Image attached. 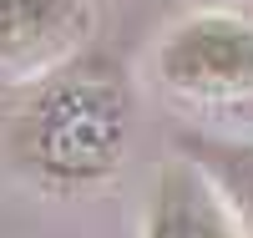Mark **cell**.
I'll return each mask as SVG.
<instances>
[{
	"mask_svg": "<svg viewBox=\"0 0 253 238\" xmlns=\"http://www.w3.org/2000/svg\"><path fill=\"white\" fill-rule=\"evenodd\" d=\"M142 238H238V223L228 203L213 192V183L187 157H177L157 172L152 192H147Z\"/></svg>",
	"mask_w": 253,
	"mask_h": 238,
	"instance_id": "277c9868",
	"label": "cell"
},
{
	"mask_svg": "<svg viewBox=\"0 0 253 238\" xmlns=\"http://www.w3.org/2000/svg\"><path fill=\"white\" fill-rule=\"evenodd\" d=\"M157 81L182 101L253 96V20L238 10H198L157 46Z\"/></svg>",
	"mask_w": 253,
	"mask_h": 238,
	"instance_id": "7a4b0ae2",
	"label": "cell"
},
{
	"mask_svg": "<svg viewBox=\"0 0 253 238\" xmlns=\"http://www.w3.org/2000/svg\"><path fill=\"white\" fill-rule=\"evenodd\" d=\"M86 36V0H0V71L5 76H51L81 56Z\"/></svg>",
	"mask_w": 253,
	"mask_h": 238,
	"instance_id": "3957f363",
	"label": "cell"
},
{
	"mask_svg": "<svg viewBox=\"0 0 253 238\" xmlns=\"http://www.w3.org/2000/svg\"><path fill=\"white\" fill-rule=\"evenodd\" d=\"M177 152L213 183V192L228 203V213H233V223L253 233V142H228V137L187 132L177 142Z\"/></svg>",
	"mask_w": 253,
	"mask_h": 238,
	"instance_id": "5b68a950",
	"label": "cell"
},
{
	"mask_svg": "<svg viewBox=\"0 0 253 238\" xmlns=\"http://www.w3.org/2000/svg\"><path fill=\"white\" fill-rule=\"evenodd\" d=\"M132 142V86L107 56L81 51L41 76L10 127V152L36 183L81 192L107 183Z\"/></svg>",
	"mask_w": 253,
	"mask_h": 238,
	"instance_id": "6da1fadb",
	"label": "cell"
}]
</instances>
